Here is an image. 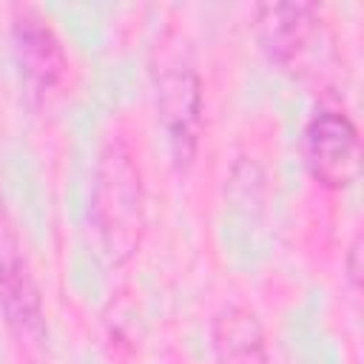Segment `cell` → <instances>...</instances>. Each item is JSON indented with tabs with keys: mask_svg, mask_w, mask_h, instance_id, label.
<instances>
[{
	"mask_svg": "<svg viewBox=\"0 0 364 364\" xmlns=\"http://www.w3.org/2000/svg\"><path fill=\"white\" fill-rule=\"evenodd\" d=\"M142 179L134 154L117 139L111 142L97 165L91 216L102 239V250L114 264L131 259L139 247L145 228Z\"/></svg>",
	"mask_w": 364,
	"mask_h": 364,
	"instance_id": "cell-1",
	"label": "cell"
},
{
	"mask_svg": "<svg viewBox=\"0 0 364 364\" xmlns=\"http://www.w3.org/2000/svg\"><path fill=\"white\" fill-rule=\"evenodd\" d=\"M156 77V108L171 142V151L176 162H191L196 154L199 131H202V82L193 65L182 57H165L159 68H154Z\"/></svg>",
	"mask_w": 364,
	"mask_h": 364,
	"instance_id": "cell-2",
	"label": "cell"
},
{
	"mask_svg": "<svg viewBox=\"0 0 364 364\" xmlns=\"http://www.w3.org/2000/svg\"><path fill=\"white\" fill-rule=\"evenodd\" d=\"M304 162L324 188H347L358 173V131L341 111H318L304 131Z\"/></svg>",
	"mask_w": 364,
	"mask_h": 364,
	"instance_id": "cell-4",
	"label": "cell"
},
{
	"mask_svg": "<svg viewBox=\"0 0 364 364\" xmlns=\"http://www.w3.org/2000/svg\"><path fill=\"white\" fill-rule=\"evenodd\" d=\"M11 43H14V60L28 94L43 100L63 85L68 60L48 20H43L31 9H20L11 23Z\"/></svg>",
	"mask_w": 364,
	"mask_h": 364,
	"instance_id": "cell-5",
	"label": "cell"
},
{
	"mask_svg": "<svg viewBox=\"0 0 364 364\" xmlns=\"http://www.w3.org/2000/svg\"><path fill=\"white\" fill-rule=\"evenodd\" d=\"M213 350L219 364H267L262 321L253 310L230 304L213 318Z\"/></svg>",
	"mask_w": 364,
	"mask_h": 364,
	"instance_id": "cell-7",
	"label": "cell"
},
{
	"mask_svg": "<svg viewBox=\"0 0 364 364\" xmlns=\"http://www.w3.org/2000/svg\"><path fill=\"white\" fill-rule=\"evenodd\" d=\"M259 37L267 54L284 65H301L321 31V14L310 3H267L256 9Z\"/></svg>",
	"mask_w": 364,
	"mask_h": 364,
	"instance_id": "cell-6",
	"label": "cell"
},
{
	"mask_svg": "<svg viewBox=\"0 0 364 364\" xmlns=\"http://www.w3.org/2000/svg\"><path fill=\"white\" fill-rule=\"evenodd\" d=\"M0 307L9 327L26 341H43L46 313L31 264L23 253L14 222L0 196Z\"/></svg>",
	"mask_w": 364,
	"mask_h": 364,
	"instance_id": "cell-3",
	"label": "cell"
}]
</instances>
